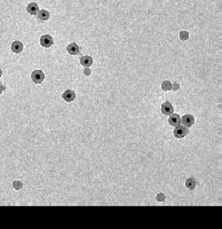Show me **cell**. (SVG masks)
Segmentation results:
<instances>
[{"instance_id":"8fae6325","label":"cell","mask_w":222,"mask_h":229,"mask_svg":"<svg viewBox=\"0 0 222 229\" xmlns=\"http://www.w3.org/2000/svg\"><path fill=\"white\" fill-rule=\"evenodd\" d=\"M37 16H38V18L40 21H47V20H50V12L46 11V9H41V11H39L37 13Z\"/></svg>"},{"instance_id":"30bf717a","label":"cell","mask_w":222,"mask_h":229,"mask_svg":"<svg viewBox=\"0 0 222 229\" xmlns=\"http://www.w3.org/2000/svg\"><path fill=\"white\" fill-rule=\"evenodd\" d=\"M26 11H28L29 14L31 15H37V13L39 12V7L37 2H30L26 7Z\"/></svg>"},{"instance_id":"2e32d148","label":"cell","mask_w":222,"mask_h":229,"mask_svg":"<svg viewBox=\"0 0 222 229\" xmlns=\"http://www.w3.org/2000/svg\"><path fill=\"white\" fill-rule=\"evenodd\" d=\"M180 39L181 40H188L189 39V32L187 31H181L180 32Z\"/></svg>"},{"instance_id":"ba28073f","label":"cell","mask_w":222,"mask_h":229,"mask_svg":"<svg viewBox=\"0 0 222 229\" xmlns=\"http://www.w3.org/2000/svg\"><path fill=\"white\" fill-rule=\"evenodd\" d=\"M168 124L172 125V126H177L181 124V117L177 115V113H171L168 118Z\"/></svg>"},{"instance_id":"9c48e42d","label":"cell","mask_w":222,"mask_h":229,"mask_svg":"<svg viewBox=\"0 0 222 229\" xmlns=\"http://www.w3.org/2000/svg\"><path fill=\"white\" fill-rule=\"evenodd\" d=\"M11 48L15 54H20L22 50H23V44H22L21 41L16 40V41H14L13 44H12Z\"/></svg>"},{"instance_id":"9a60e30c","label":"cell","mask_w":222,"mask_h":229,"mask_svg":"<svg viewBox=\"0 0 222 229\" xmlns=\"http://www.w3.org/2000/svg\"><path fill=\"white\" fill-rule=\"evenodd\" d=\"M22 187H23V183H22V181H17V180H16V181H14V182H13V188H14V189H16V190H20Z\"/></svg>"},{"instance_id":"6da1fadb","label":"cell","mask_w":222,"mask_h":229,"mask_svg":"<svg viewBox=\"0 0 222 229\" xmlns=\"http://www.w3.org/2000/svg\"><path fill=\"white\" fill-rule=\"evenodd\" d=\"M188 133H189V131L183 125H177V126H175L174 131H173V134H174V136L176 139H183Z\"/></svg>"},{"instance_id":"e0dca14e","label":"cell","mask_w":222,"mask_h":229,"mask_svg":"<svg viewBox=\"0 0 222 229\" xmlns=\"http://www.w3.org/2000/svg\"><path fill=\"white\" fill-rule=\"evenodd\" d=\"M156 199L158 202H164L165 201V195L162 194V193H159L158 195H157V197H156Z\"/></svg>"},{"instance_id":"ffe728a7","label":"cell","mask_w":222,"mask_h":229,"mask_svg":"<svg viewBox=\"0 0 222 229\" xmlns=\"http://www.w3.org/2000/svg\"><path fill=\"white\" fill-rule=\"evenodd\" d=\"M5 89H6V87H5V85L0 84V94H1V93H2V92L5 91Z\"/></svg>"},{"instance_id":"ac0fdd59","label":"cell","mask_w":222,"mask_h":229,"mask_svg":"<svg viewBox=\"0 0 222 229\" xmlns=\"http://www.w3.org/2000/svg\"><path fill=\"white\" fill-rule=\"evenodd\" d=\"M179 88H180V85L179 83H174V85H172V89L173 91H179Z\"/></svg>"},{"instance_id":"5b68a950","label":"cell","mask_w":222,"mask_h":229,"mask_svg":"<svg viewBox=\"0 0 222 229\" xmlns=\"http://www.w3.org/2000/svg\"><path fill=\"white\" fill-rule=\"evenodd\" d=\"M174 111V107L172 106V103L166 101L162 104V113L163 115H171Z\"/></svg>"},{"instance_id":"52a82bcc","label":"cell","mask_w":222,"mask_h":229,"mask_svg":"<svg viewBox=\"0 0 222 229\" xmlns=\"http://www.w3.org/2000/svg\"><path fill=\"white\" fill-rule=\"evenodd\" d=\"M62 98H63L64 101H67V102H72V101L76 99V93H74L72 89H67V91L63 92Z\"/></svg>"},{"instance_id":"4fadbf2b","label":"cell","mask_w":222,"mask_h":229,"mask_svg":"<svg viewBox=\"0 0 222 229\" xmlns=\"http://www.w3.org/2000/svg\"><path fill=\"white\" fill-rule=\"evenodd\" d=\"M196 186H197V182H196L195 178H192V176L188 178L187 181H186V187H187L189 190H194L195 188H196Z\"/></svg>"},{"instance_id":"3957f363","label":"cell","mask_w":222,"mask_h":229,"mask_svg":"<svg viewBox=\"0 0 222 229\" xmlns=\"http://www.w3.org/2000/svg\"><path fill=\"white\" fill-rule=\"evenodd\" d=\"M31 79L35 84H41L45 80V74L41 70H35L31 74Z\"/></svg>"},{"instance_id":"277c9868","label":"cell","mask_w":222,"mask_h":229,"mask_svg":"<svg viewBox=\"0 0 222 229\" xmlns=\"http://www.w3.org/2000/svg\"><path fill=\"white\" fill-rule=\"evenodd\" d=\"M181 123L183 124V126H186L187 128H189V127H191L192 125L195 124V118L192 115H184L182 118H181Z\"/></svg>"},{"instance_id":"7a4b0ae2","label":"cell","mask_w":222,"mask_h":229,"mask_svg":"<svg viewBox=\"0 0 222 229\" xmlns=\"http://www.w3.org/2000/svg\"><path fill=\"white\" fill-rule=\"evenodd\" d=\"M40 45L44 47V48H50L54 45V39L52 36L50 35H44L40 37Z\"/></svg>"},{"instance_id":"7c38bea8","label":"cell","mask_w":222,"mask_h":229,"mask_svg":"<svg viewBox=\"0 0 222 229\" xmlns=\"http://www.w3.org/2000/svg\"><path fill=\"white\" fill-rule=\"evenodd\" d=\"M80 64L85 68H89L93 64V59L91 56H81L80 57Z\"/></svg>"},{"instance_id":"44dd1931","label":"cell","mask_w":222,"mask_h":229,"mask_svg":"<svg viewBox=\"0 0 222 229\" xmlns=\"http://www.w3.org/2000/svg\"><path fill=\"white\" fill-rule=\"evenodd\" d=\"M1 76H2V70L0 69V78H1Z\"/></svg>"},{"instance_id":"5bb4252c","label":"cell","mask_w":222,"mask_h":229,"mask_svg":"<svg viewBox=\"0 0 222 229\" xmlns=\"http://www.w3.org/2000/svg\"><path fill=\"white\" fill-rule=\"evenodd\" d=\"M162 88H163V91H171L172 89V83L169 80H165V81H163V84H162Z\"/></svg>"},{"instance_id":"8992f818","label":"cell","mask_w":222,"mask_h":229,"mask_svg":"<svg viewBox=\"0 0 222 229\" xmlns=\"http://www.w3.org/2000/svg\"><path fill=\"white\" fill-rule=\"evenodd\" d=\"M67 50L70 55H78V54L80 53V48H79V46H78L76 42H71V44H69L68 47H67Z\"/></svg>"},{"instance_id":"d6986e66","label":"cell","mask_w":222,"mask_h":229,"mask_svg":"<svg viewBox=\"0 0 222 229\" xmlns=\"http://www.w3.org/2000/svg\"><path fill=\"white\" fill-rule=\"evenodd\" d=\"M91 74H92V70H91V69L86 68V69L84 70V74H85V76H89Z\"/></svg>"}]
</instances>
